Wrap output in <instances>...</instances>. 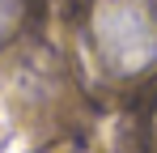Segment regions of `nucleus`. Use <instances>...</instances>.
Masks as SVG:
<instances>
[{"mask_svg": "<svg viewBox=\"0 0 157 153\" xmlns=\"http://www.w3.org/2000/svg\"><path fill=\"white\" fill-rule=\"evenodd\" d=\"M21 17H26V0H0V43L17 34Z\"/></svg>", "mask_w": 157, "mask_h": 153, "instance_id": "nucleus-2", "label": "nucleus"}, {"mask_svg": "<svg viewBox=\"0 0 157 153\" xmlns=\"http://www.w3.org/2000/svg\"><path fill=\"white\" fill-rule=\"evenodd\" d=\"M89 38L110 76H140L157 60V9L153 0H94Z\"/></svg>", "mask_w": 157, "mask_h": 153, "instance_id": "nucleus-1", "label": "nucleus"}]
</instances>
